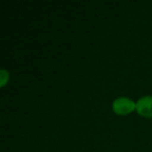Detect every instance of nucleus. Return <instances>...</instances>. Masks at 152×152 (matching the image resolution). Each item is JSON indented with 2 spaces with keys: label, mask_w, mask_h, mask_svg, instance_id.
<instances>
[{
  "label": "nucleus",
  "mask_w": 152,
  "mask_h": 152,
  "mask_svg": "<svg viewBox=\"0 0 152 152\" xmlns=\"http://www.w3.org/2000/svg\"><path fill=\"white\" fill-rule=\"evenodd\" d=\"M135 110V103L127 97H119L113 102V110L117 115L125 116Z\"/></svg>",
  "instance_id": "obj_1"
},
{
  "label": "nucleus",
  "mask_w": 152,
  "mask_h": 152,
  "mask_svg": "<svg viewBox=\"0 0 152 152\" xmlns=\"http://www.w3.org/2000/svg\"><path fill=\"white\" fill-rule=\"evenodd\" d=\"M137 114L145 118H152V96H144L135 103Z\"/></svg>",
  "instance_id": "obj_2"
},
{
  "label": "nucleus",
  "mask_w": 152,
  "mask_h": 152,
  "mask_svg": "<svg viewBox=\"0 0 152 152\" xmlns=\"http://www.w3.org/2000/svg\"><path fill=\"white\" fill-rule=\"evenodd\" d=\"M0 79H1V80H0V87L3 88L5 85H7V83L10 79L9 71H7V70H4V69L0 70Z\"/></svg>",
  "instance_id": "obj_3"
}]
</instances>
